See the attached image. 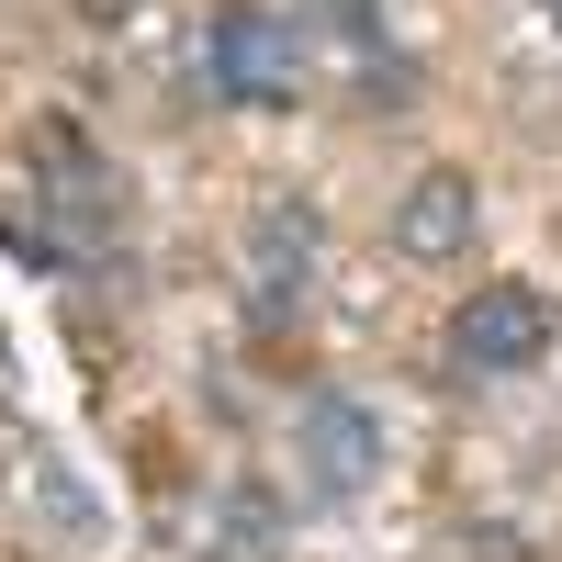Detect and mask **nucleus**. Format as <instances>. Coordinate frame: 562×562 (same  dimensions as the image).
<instances>
[{
	"label": "nucleus",
	"mask_w": 562,
	"mask_h": 562,
	"mask_svg": "<svg viewBox=\"0 0 562 562\" xmlns=\"http://www.w3.org/2000/svg\"><path fill=\"white\" fill-rule=\"evenodd\" d=\"M473 225H484L473 180H461V169H428V180L394 203V248H405V259H461V248H473Z\"/></svg>",
	"instance_id": "obj_5"
},
{
	"label": "nucleus",
	"mask_w": 562,
	"mask_h": 562,
	"mask_svg": "<svg viewBox=\"0 0 562 562\" xmlns=\"http://www.w3.org/2000/svg\"><path fill=\"white\" fill-rule=\"evenodd\" d=\"M203 79H214V102H237V113H293V90H304V23L293 12H259V0L214 12Z\"/></svg>",
	"instance_id": "obj_1"
},
{
	"label": "nucleus",
	"mask_w": 562,
	"mask_h": 562,
	"mask_svg": "<svg viewBox=\"0 0 562 562\" xmlns=\"http://www.w3.org/2000/svg\"><path fill=\"white\" fill-rule=\"evenodd\" d=\"M102 12H113V0H102Z\"/></svg>",
	"instance_id": "obj_8"
},
{
	"label": "nucleus",
	"mask_w": 562,
	"mask_h": 562,
	"mask_svg": "<svg viewBox=\"0 0 562 562\" xmlns=\"http://www.w3.org/2000/svg\"><path fill=\"white\" fill-rule=\"evenodd\" d=\"M540 12H551V34H562V0H540Z\"/></svg>",
	"instance_id": "obj_7"
},
{
	"label": "nucleus",
	"mask_w": 562,
	"mask_h": 562,
	"mask_svg": "<svg viewBox=\"0 0 562 562\" xmlns=\"http://www.w3.org/2000/svg\"><path fill=\"white\" fill-rule=\"evenodd\" d=\"M551 349V304L529 293V281H495V293H473L450 315V360H461V383H506V371H529Z\"/></svg>",
	"instance_id": "obj_4"
},
{
	"label": "nucleus",
	"mask_w": 562,
	"mask_h": 562,
	"mask_svg": "<svg viewBox=\"0 0 562 562\" xmlns=\"http://www.w3.org/2000/svg\"><path fill=\"white\" fill-rule=\"evenodd\" d=\"M34 158H45V180H57V214H68V248H90L113 225V169H90V147H79V124H45L34 135Z\"/></svg>",
	"instance_id": "obj_6"
},
{
	"label": "nucleus",
	"mask_w": 562,
	"mask_h": 562,
	"mask_svg": "<svg viewBox=\"0 0 562 562\" xmlns=\"http://www.w3.org/2000/svg\"><path fill=\"white\" fill-rule=\"evenodd\" d=\"M293 461L315 473V495H360L371 473H383V416H371L349 383H315L293 405Z\"/></svg>",
	"instance_id": "obj_3"
},
{
	"label": "nucleus",
	"mask_w": 562,
	"mask_h": 562,
	"mask_svg": "<svg viewBox=\"0 0 562 562\" xmlns=\"http://www.w3.org/2000/svg\"><path fill=\"white\" fill-rule=\"evenodd\" d=\"M315 259H326V214H315L304 192H270V203L248 214V315H259V326L304 315Z\"/></svg>",
	"instance_id": "obj_2"
}]
</instances>
